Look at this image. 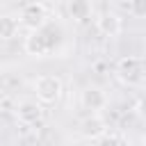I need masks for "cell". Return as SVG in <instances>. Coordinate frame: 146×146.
I'll use <instances>...</instances> for the list:
<instances>
[{
    "mask_svg": "<svg viewBox=\"0 0 146 146\" xmlns=\"http://www.w3.org/2000/svg\"><path fill=\"white\" fill-rule=\"evenodd\" d=\"M80 135L89 141H98L107 135V123L103 121L100 114H89L87 119L80 121Z\"/></svg>",
    "mask_w": 146,
    "mask_h": 146,
    "instance_id": "obj_6",
    "label": "cell"
},
{
    "mask_svg": "<svg viewBox=\"0 0 146 146\" xmlns=\"http://www.w3.org/2000/svg\"><path fill=\"white\" fill-rule=\"evenodd\" d=\"M141 146H146V135H144V137H141Z\"/></svg>",
    "mask_w": 146,
    "mask_h": 146,
    "instance_id": "obj_14",
    "label": "cell"
},
{
    "mask_svg": "<svg viewBox=\"0 0 146 146\" xmlns=\"http://www.w3.org/2000/svg\"><path fill=\"white\" fill-rule=\"evenodd\" d=\"M96 27L103 36H119L121 30H123V21L116 11H103L96 18Z\"/></svg>",
    "mask_w": 146,
    "mask_h": 146,
    "instance_id": "obj_7",
    "label": "cell"
},
{
    "mask_svg": "<svg viewBox=\"0 0 146 146\" xmlns=\"http://www.w3.org/2000/svg\"><path fill=\"white\" fill-rule=\"evenodd\" d=\"M80 105H82V110H87L91 114H98L100 110H105L107 96L100 87H87V89L80 91Z\"/></svg>",
    "mask_w": 146,
    "mask_h": 146,
    "instance_id": "obj_5",
    "label": "cell"
},
{
    "mask_svg": "<svg viewBox=\"0 0 146 146\" xmlns=\"http://www.w3.org/2000/svg\"><path fill=\"white\" fill-rule=\"evenodd\" d=\"M16 116H18L21 123L34 125V123H39V121L43 119V107H41V103H36V100H23V103L16 107Z\"/></svg>",
    "mask_w": 146,
    "mask_h": 146,
    "instance_id": "obj_8",
    "label": "cell"
},
{
    "mask_svg": "<svg viewBox=\"0 0 146 146\" xmlns=\"http://www.w3.org/2000/svg\"><path fill=\"white\" fill-rule=\"evenodd\" d=\"M62 91H64V84H62V80H59L57 75L46 73V75H39V78L34 80V94H36V100H39L41 105H52V103H57L59 96H62Z\"/></svg>",
    "mask_w": 146,
    "mask_h": 146,
    "instance_id": "obj_2",
    "label": "cell"
},
{
    "mask_svg": "<svg viewBox=\"0 0 146 146\" xmlns=\"http://www.w3.org/2000/svg\"><path fill=\"white\" fill-rule=\"evenodd\" d=\"M21 25L27 27L30 32H36L41 27L48 25V7L41 2V0H32L27 2L23 9H21V16H18Z\"/></svg>",
    "mask_w": 146,
    "mask_h": 146,
    "instance_id": "obj_3",
    "label": "cell"
},
{
    "mask_svg": "<svg viewBox=\"0 0 146 146\" xmlns=\"http://www.w3.org/2000/svg\"><path fill=\"white\" fill-rule=\"evenodd\" d=\"M55 41L50 39V32H48V25L36 30V32H30V36L25 39V52L30 57H46L50 50H52Z\"/></svg>",
    "mask_w": 146,
    "mask_h": 146,
    "instance_id": "obj_4",
    "label": "cell"
},
{
    "mask_svg": "<svg viewBox=\"0 0 146 146\" xmlns=\"http://www.w3.org/2000/svg\"><path fill=\"white\" fill-rule=\"evenodd\" d=\"M135 112H137L141 119H146V94L137 98V103H135Z\"/></svg>",
    "mask_w": 146,
    "mask_h": 146,
    "instance_id": "obj_12",
    "label": "cell"
},
{
    "mask_svg": "<svg viewBox=\"0 0 146 146\" xmlns=\"http://www.w3.org/2000/svg\"><path fill=\"white\" fill-rule=\"evenodd\" d=\"M128 2H130V0H128Z\"/></svg>",
    "mask_w": 146,
    "mask_h": 146,
    "instance_id": "obj_15",
    "label": "cell"
},
{
    "mask_svg": "<svg viewBox=\"0 0 146 146\" xmlns=\"http://www.w3.org/2000/svg\"><path fill=\"white\" fill-rule=\"evenodd\" d=\"M114 73L123 84L135 87V84H139L144 80V62L139 57H135V55H125V57H121L116 62Z\"/></svg>",
    "mask_w": 146,
    "mask_h": 146,
    "instance_id": "obj_1",
    "label": "cell"
},
{
    "mask_svg": "<svg viewBox=\"0 0 146 146\" xmlns=\"http://www.w3.org/2000/svg\"><path fill=\"white\" fill-rule=\"evenodd\" d=\"M68 14L75 23H87L91 18V2L89 0H71L68 2Z\"/></svg>",
    "mask_w": 146,
    "mask_h": 146,
    "instance_id": "obj_9",
    "label": "cell"
},
{
    "mask_svg": "<svg viewBox=\"0 0 146 146\" xmlns=\"http://www.w3.org/2000/svg\"><path fill=\"white\" fill-rule=\"evenodd\" d=\"M18 27H21V21L18 16H11V14H2L0 16V39L2 41H9L18 34Z\"/></svg>",
    "mask_w": 146,
    "mask_h": 146,
    "instance_id": "obj_10",
    "label": "cell"
},
{
    "mask_svg": "<svg viewBox=\"0 0 146 146\" xmlns=\"http://www.w3.org/2000/svg\"><path fill=\"white\" fill-rule=\"evenodd\" d=\"M100 141V146H119V139L114 137V135H105L103 139H98Z\"/></svg>",
    "mask_w": 146,
    "mask_h": 146,
    "instance_id": "obj_13",
    "label": "cell"
},
{
    "mask_svg": "<svg viewBox=\"0 0 146 146\" xmlns=\"http://www.w3.org/2000/svg\"><path fill=\"white\" fill-rule=\"evenodd\" d=\"M128 9L135 18H146V0H130Z\"/></svg>",
    "mask_w": 146,
    "mask_h": 146,
    "instance_id": "obj_11",
    "label": "cell"
}]
</instances>
